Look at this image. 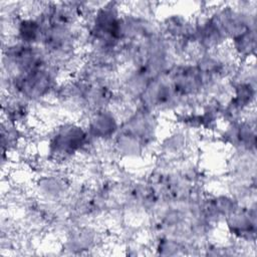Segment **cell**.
Returning a JSON list of instances; mask_svg holds the SVG:
<instances>
[{"label":"cell","mask_w":257,"mask_h":257,"mask_svg":"<svg viewBox=\"0 0 257 257\" xmlns=\"http://www.w3.org/2000/svg\"><path fill=\"white\" fill-rule=\"evenodd\" d=\"M118 122L114 114L106 109H99L93 112L87 123L89 137L96 140H108L117 132Z\"/></svg>","instance_id":"cell-2"},{"label":"cell","mask_w":257,"mask_h":257,"mask_svg":"<svg viewBox=\"0 0 257 257\" xmlns=\"http://www.w3.org/2000/svg\"><path fill=\"white\" fill-rule=\"evenodd\" d=\"M88 133L76 123H63L49 141V153L55 159L66 160L88 145Z\"/></svg>","instance_id":"cell-1"}]
</instances>
